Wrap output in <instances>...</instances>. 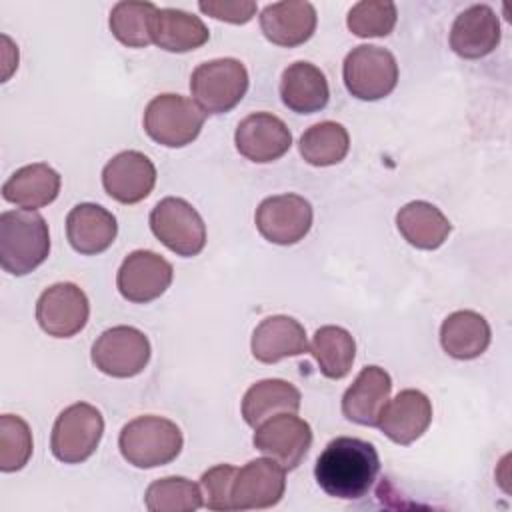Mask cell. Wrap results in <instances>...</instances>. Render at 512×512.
Returning <instances> with one entry per match:
<instances>
[{
	"instance_id": "obj_17",
	"label": "cell",
	"mask_w": 512,
	"mask_h": 512,
	"mask_svg": "<svg viewBox=\"0 0 512 512\" xmlns=\"http://www.w3.org/2000/svg\"><path fill=\"white\" fill-rule=\"evenodd\" d=\"M432 422V402L420 390L406 388L398 392L380 412L376 426L396 444H412Z\"/></svg>"
},
{
	"instance_id": "obj_31",
	"label": "cell",
	"mask_w": 512,
	"mask_h": 512,
	"mask_svg": "<svg viewBox=\"0 0 512 512\" xmlns=\"http://www.w3.org/2000/svg\"><path fill=\"white\" fill-rule=\"evenodd\" d=\"M300 154L312 166H332L346 158L350 148L348 130L340 122L324 120L300 136Z\"/></svg>"
},
{
	"instance_id": "obj_5",
	"label": "cell",
	"mask_w": 512,
	"mask_h": 512,
	"mask_svg": "<svg viewBox=\"0 0 512 512\" xmlns=\"http://www.w3.org/2000/svg\"><path fill=\"white\" fill-rule=\"evenodd\" d=\"M248 90V70L236 58H216L202 62L190 76L194 102L206 114L230 112Z\"/></svg>"
},
{
	"instance_id": "obj_2",
	"label": "cell",
	"mask_w": 512,
	"mask_h": 512,
	"mask_svg": "<svg viewBox=\"0 0 512 512\" xmlns=\"http://www.w3.org/2000/svg\"><path fill=\"white\" fill-rule=\"evenodd\" d=\"M50 254V232L36 210H8L0 214V266L24 276L36 270Z\"/></svg>"
},
{
	"instance_id": "obj_27",
	"label": "cell",
	"mask_w": 512,
	"mask_h": 512,
	"mask_svg": "<svg viewBox=\"0 0 512 512\" xmlns=\"http://www.w3.org/2000/svg\"><path fill=\"white\" fill-rule=\"evenodd\" d=\"M300 400V390L294 384L280 378H266L246 390L242 398V416L248 426L256 428L276 414H296L300 410Z\"/></svg>"
},
{
	"instance_id": "obj_23",
	"label": "cell",
	"mask_w": 512,
	"mask_h": 512,
	"mask_svg": "<svg viewBox=\"0 0 512 512\" xmlns=\"http://www.w3.org/2000/svg\"><path fill=\"white\" fill-rule=\"evenodd\" d=\"M280 98L296 114L320 112L330 98L328 80L318 66L298 60L282 72Z\"/></svg>"
},
{
	"instance_id": "obj_12",
	"label": "cell",
	"mask_w": 512,
	"mask_h": 512,
	"mask_svg": "<svg viewBox=\"0 0 512 512\" xmlns=\"http://www.w3.org/2000/svg\"><path fill=\"white\" fill-rule=\"evenodd\" d=\"M90 316V302L82 288L72 282L48 286L36 302V320L40 328L54 338L78 334Z\"/></svg>"
},
{
	"instance_id": "obj_13",
	"label": "cell",
	"mask_w": 512,
	"mask_h": 512,
	"mask_svg": "<svg viewBox=\"0 0 512 512\" xmlns=\"http://www.w3.org/2000/svg\"><path fill=\"white\" fill-rule=\"evenodd\" d=\"M172 264L152 250L130 252L118 268L116 286L122 298L146 304L160 298L172 284Z\"/></svg>"
},
{
	"instance_id": "obj_32",
	"label": "cell",
	"mask_w": 512,
	"mask_h": 512,
	"mask_svg": "<svg viewBox=\"0 0 512 512\" xmlns=\"http://www.w3.org/2000/svg\"><path fill=\"white\" fill-rule=\"evenodd\" d=\"M200 486L182 476L154 480L146 488V508L150 512H194L204 504Z\"/></svg>"
},
{
	"instance_id": "obj_15",
	"label": "cell",
	"mask_w": 512,
	"mask_h": 512,
	"mask_svg": "<svg viewBox=\"0 0 512 512\" xmlns=\"http://www.w3.org/2000/svg\"><path fill=\"white\" fill-rule=\"evenodd\" d=\"M236 150L258 164L282 158L292 146V134L284 120L270 112L248 114L234 132Z\"/></svg>"
},
{
	"instance_id": "obj_9",
	"label": "cell",
	"mask_w": 512,
	"mask_h": 512,
	"mask_svg": "<svg viewBox=\"0 0 512 512\" xmlns=\"http://www.w3.org/2000/svg\"><path fill=\"white\" fill-rule=\"evenodd\" d=\"M150 360V342L134 326H112L92 344L94 366L112 378H132Z\"/></svg>"
},
{
	"instance_id": "obj_28",
	"label": "cell",
	"mask_w": 512,
	"mask_h": 512,
	"mask_svg": "<svg viewBox=\"0 0 512 512\" xmlns=\"http://www.w3.org/2000/svg\"><path fill=\"white\" fill-rule=\"evenodd\" d=\"M210 38L202 18L178 8H162L156 14L152 42L166 52H190L204 46Z\"/></svg>"
},
{
	"instance_id": "obj_33",
	"label": "cell",
	"mask_w": 512,
	"mask_h": 512,
	"mask_svg": "<svg viewBox=\"0 0 512 512\" xmlns=\"http://www.w3.org/2000/svg\"><path fill=\"white\" fill-rule=\"evenodd\" d=\"M32 456V432L24 418L16 414L0 416V470L16 472Z\"/></svg>"
},
{
	"instance_id": "obj_21",
	"label": "cell",
	"mask_w": 512,
	"mask_h": 512,
	"mask_svg": "<svg viewBox=\"0 0 512 512\" xmlns=\"http://www.w3.org/2000/svg\"><path fill=\"white\" fill-rule=\"evenodd\" d=\"M118 234L116 218L100 204H76L66 216V236L70 246L86 256L108 250Z\"/></svg>"
},
{
	"instance_id": "obj_20",
	"label": "cell",
	"mask_w": 512,
	"mask_h": 512,
	"mask_svg": "<svg viewBox=\"0 0 512 512\" xmlns=\"http://www.w3.org/2000/svg\"><path fill=\"white\" fill-rule=\"evenodd\" d=\"M390 392V374L380 366H366L344 392L342 414L354 424L376 426L382 408L390 400Z\"/></svg>"
},
{
	"instance_id": "obj_29",
	"label": "cell",
	"mask_w": 512,
	"mask_h": 512,
	"mask_svg": "<svg viewBox=\"0 0 512 512\" xmlns=\"http://www.w3.org/2000/svg\"><path fill=\"white\" fill-rule=\"evenodd\" d=\"M308 350L316 358L320 372L330 380L344 378L356 358V342L352 334L332 324L314 332Z\"/></svg>"
},
{
	"instance_id": "obj_25",
	"label": "cell",
	"mask_w": 512,
	"mask_h": 512,
	"mask_svg": "<svg viewBox=\"0 0 512 512\" xmlns=\"http://www.w3.org/2000/svg\"><path fill=\"white\" fill-rule=\"evenodd\" d=\"M490 338V324L474 310L452 312L440 326V344L456 360L478 358L486 352Z\"/></svg>"
},
{
	"instance_id": "obj_1",
	"label": "cell",
	"mask_w": 512,
	"mask_h": 512,
	"mask_svg": "<svg viewBox=\"0 0 512 512\" xmlns=\"http://www.w3.org/2000/svg\"><path fill=\"white\" fill-rule=\"evenodd\" d=\"M380 472V456L374 444L354 438L338 436L320 452L314 476L318 486L332 498L358 500L368 494Z\"/></svg>"
},
{
	"instance_id": "obj_19",
	"label": "cell",
	"mask_w": 512,
	"mask_h": 512,
	"mask_svg": "<svg viewBox=\"0 0 512 512\" xmlns=\"http://www.w3.org/2000/svg\"><path fill=\"white\" fill-rule=\"evenodd\" d=\"M316 10L310 2L284 0L264 6L260 12V28L264 36L284 48L308 42L316 30Z\"/></svg>"
},
{
	"instance_id": "obj_36",
	"label": "cell",
	"mask_w": 512,
	"mask_h": 512,
	"mask_svg": "<svg viewBox=\"0 0 512 512\" xmlns=\"http://www.w3.org/2000/svg\"><path fill=\"white\" fill-rule=\"evenodd\" d=\"M198 8L216 18L230 24H246L256 14V2L252 0H202Z\"/></svg>"
},
{
	"instance_id": "obj_30",
	"label": "cell",
	"mask_w": 512,
	"mask_h": 512,
	"mask_svg": "<svg viewBox=\"0 0 512 512\" xmlns=\"http://www.w3.org/2000/svg\"><path fill=\"white\" fill-rule=\"evenodd\" d=\"M158 6L144 0H124L110 12V32L128 48H144L152 42Z\"/></svg>"
},
{
	"instance_id": "obj_11",
	"label": "cell",
	"mask_w": 512,
	"mask_h": 512,
	"mask_svg": "<svg viewBox=\"0 0 512 512\" xmlns=\"http://www.w3.org/2000/svg\"><path fill=\"white\" fill-rule=\"evenodd\" d=\"M254 448L276 460L282 468L294 470L310 450L312 428L292 412L276 414L256 426Z\"/></svg>"
},
{
	"instance_id": "obj_6",
	"label": "cell",
	"mask_w": 512,
	"mask_h": 512,
	"mask_svg": "<svg viewBox=\"0 0 512 512\" xmlns=\"http://www.w3.org/2000/svg\"><path fill=\"white\" fill-rule=\"evenodd\" d=\"M104 434V418L100 410L88 402H76L64 408L52 428L50 448L56 460L64 464H80L88 460Z\"/></svg>"
},
{
	"instance_id": "obj_7",
	"label": "cell",
	"mask_w": 512,
	"mask_h": 512,
	"mask_svg": "<svg viewBox=\"0 0 512 512\" xmlns=\"http://www.w3.org/2000/svg\"><path fill=\"white\" fill-rule=\"evenodd\" d=\"M346 90L358 100H380L398 84V64L390 50L360 44L352 48L342 66Z\"/></svg>"
},
{
	"instance_id": "obj_18",
	"label": "cell",
	"mask_w": 512,
	"mask_h": 512,
	"mask_svg": "<svg viewBox=\"0 0 512 512\" xmlns=\"http://www.w3.org/2000/svg\"><path fill=\"white\" fill-rule=\"evenodd\" d=\"M500 44V20L488 4L460 12L450 30V48L468 60L488 56Z\"/></svg>"
},
{
	"instance_id": "obj_35",
	"label": "cell",
	"mask_w": 512,
	"mask_h": 512,
	"mask_svg": "<svg viewBox=\"0 0 512 512\" xmlns=\"http://www.w3.org/2000/svg\"><path fill=\"white\" fill-rule=\"evenodd\" d=\"M234 466L230 464H218L206 470L200 478V488L204 490V504L210 510H232V482L236 476Z\"/></svg>"
},
{
	"instance_id": "obj_8",
	"label": "cell",
	"mask_w": 512,
	"mask_h": 512,
	"mask_svg": "<svg viewBox=\"0 0 512 512\" xmlns=\"http://www.w3.org/2000/svg\"><path fill=\"white\" fill-rule=\"evenodd\" d=\"M150 228L168 250L184 258L200 254L206 246V224L184 198H162L150 212Z\"/></svg>"
},
{
	"instance_id": "obj_26",
	"label": "cell",
	"mask_w": 512,
	"mask_h": 512,
	"mask_svg": "<svg viewBox=\"0 0 512 512\" xmlns=\"http://www.w3.org/2000/svg\"><path fill=\"white\" fill-rule=\"evenodd\" d=\"M396 226L404 240L420 250H436L440 248L450 230V220L430 202L414 200L402 206L396 214Z\"/></svg>"
},
{
	"instance_id": "obj_4",
	"label": "cell",
	"mask_w": 512,
	"mask_h": 512,
	"mask_svg": "<svg viewBox=\"0 0 512 512\" xmlns=\"http://www.w3.org/2000/svg\"><path fill=\"white\" fill-rule=\"evenodd\" d=\"M206 112L180 94L154 96L144 110L146 134L168 148H182L194 142L204 126Z\"/></svg>"
},
{
	"instance_id": "obj_10",
	"label": "cell",
	"mask_w": 512,
	"mask_h": 512,
	"mask_svg": "<svg viewBox=\"0 0 512 512\" xmlns=\"http://www.w3.org/2000/svg\"><path fill=\"white\" fill-rule=\"evenodd\" d=\"M312 206L304 196H268L256 208V228L272 244L290 246L300 242L312 228Z\"/></svg>"
},
{
	"instance_id": "obj_22",
	"label": "cell",
	"mask_w": 512,
	"mask_h": 512,
	"mask_svg": "<svg viewBox=\"0 0 512 512\" xmlns=\"http://www.w3.org/2000/svg\"><path fill=\"white\" fill-rule=\"evenodd\" d=\"M250 348L252 356L264 364H274L288 356H300L308 352L306 330L292 316H268L254 328Z\"/></svg>"
},
{
	"instance_id": "obj_24",
	"label": "cell",
	"mask_w": 512,
	"mask_h": 512,
	"mask_svg": "<svg viewBox=\"0 0 512 512\" xmlns=\"http://www.w3.org/2000/svg\"><path fill=\"white\" fill-rule=\"evenodd\" d=\"M60 184H62L60 174L52 166L44 162H34L18 168L4 182L2 196L4 200L24 210H36L56 200L60 192Z\"/></svg>"
},
{
	"instance_id": "obj_14",
	"label": "cell",
	"mask_w": 512,
	"mask_h": 512,
	"mask_svg": "<svg viewBox=\"0 0 512 512\" xmlns=\"http://www.w3.org/2000/svg\"><path fill=\"white\" fill-rule=\"evenodd\" d=\"M286 490V468L272 458H256L236 470L232 510H262L276 506Z\"/></svg>"
},
{
	"instance_id": "obj_3",
	"label": "cell",
	"mask_w": 512,
	"mask_h": 512,
	"mask_svg": "<svg viewBox=\"0 0 512 512\" xmlns=\"http://www.w3.org/2000/svg\"><path fill=\"white\" fill-rule=\"evenodd\" d=\"M184 438L176 422L162 416H138L130 420L120 436L118 448L124 460L136 468L170 464L182 452Z\"/></svg>"
},
{
	"instance_id": "obj_16",
	"label": "cell",
	"mask_w": 512,
	"mask_h": 512,
	"mask_svg": "<svg viewBox=\"0 0 512 512\" xmlns=\"http://www.w3.org/2000/svg\"><path fill=\"white\" fill-rule=\"evenodd\" d=\"M156 184V168L152 160L138 150L116 154L102 170V186L110 198L120 204H136L144 200Z\"/></svg>"
},
{
	"instance_id": "obj_34",
	"label": "cell",
	"mask_w": 512,
	"mask_h": 512,
	"mask_svg": "<svg viewBox=\"0 0 512 512\" xmlns=\"http://www.w3.org/2000/svg\"><path fill=\"white\" fill-rule=\"evenodd\" d=\"M396 4L386 0H362L348 12V30L360 38L388 36L396 26Z\"/></svg>"
}]
</instances>
